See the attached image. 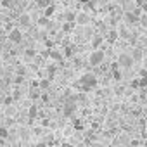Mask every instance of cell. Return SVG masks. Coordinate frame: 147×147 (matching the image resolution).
<instances>
[{
	"instance_id": "cell-8",
	"label": "cell",
	"mask_w": 147,
	"mask_h": 147,
	"mask_svg": "<svg viewBox=\"0 0 147 147\" xmlns=\"http://www.w3.org/2000/svg\"><path fill=\"white\" fill-rule=\"evenodd\" d=\"M30 23H31V19H30V16H28V14H23V16H19V24H21V26L28 28V26H30Z\"/></svg>"
},
{
	"instance_id": "cell-12",
	"label": "cell",
	"mask_w": 147,
	"mask_h": 147,
	"mask_svg": "<svg viewBox=\"0 0 147 147\" xmlns=\"http://www.w3.org/2000/svg\"><path fill=\"white\" fill-rule=\"evenodd\" d=\"M75 21H76V23H80V24H87V23H88V16H87V14H80Z\"/></svg>"
},
{
	"instance_id": "cell-33",
	"label": "cell",
	"mask_w": 147,
	"mask_h": 147,
	"mask_svg": "<svg viewBox=\"0 0 147 147\" xmlns=\"http://www.w3.org/2000/svg\"><path fill=\"white\" fill-rule=\"evenodd\" d=\"M45 145H47V144H45V142H38V144H36V145H35V147H45Z\"/></svg>"
},
{
	"instance_id": "cell-30",
	"label": "cell",
	"mask_w": 147,
	"mask_h": 147,
	"mask_svg": "<svg viewBox=\"0 0 147 147\" xmlns=\"http://www.w3.org/2000/svg\"><path fill=\"white\" fill-rule=\"evenodd\" d=\"M4 104H5V106H9V104H12V97H5V100H4Z\"/></svg>"
},
{
	"instance_id": "cell-9",
	"label": "cell",
	"mask_w": 147,
	"mask_h": 147,
	"mask_svg": "<svg viewBox=\"0 0 147 147\" xmlns=\"http://www.w3.org/2000/svg\"><path fill=\"white\" fill-rule=\"evenodd\" d=\"M102 42H104V38H102L100 35H95V36H94V40H92V47H94V49L97 50V49H99V47L102 45Z\"/></svg>"
},
{
	"instance_id": "cell-35",
	"label": "cell",
	"mask_w": 147,
	"mask_h": 147,
	"mask_svg": "<svg viewBox=\"0 0 147 147\" xmlns=\"http://www.w3.org/2000/svg\"><path fill=\"white\" fill-rule=\"evenodd\" d=\"M80 2H82V4H90L92 0H80Z\"/></svg>"
},
{
	"instance_id": "cell-21",
	"label": "cell",
	"mask_w": 147,
	"mask_h": 147,
	"mask_svg": "<svg viewBox=\"0 0 147 147\" xmlns=\"http://www.w3.org/2000/svg\"><path fill=\"white\" fill-rule=\"evenodd\" d=\"M49 85H50V82H49V80H42V82H40V88H42V90L49 88Z\"/></svg>"
},
{
	"instance_id": "cell-32",
	"label": "cell",
	"mask_w": 147,
	"mask_h": 147,
	"mask_svg": "<svg viewBox=\"0 0 147 147\" xmlns=\"http://www.w3.org/2000/svg\"><path fill=\"white\" fill-rule=\"evenodd\" d=\"M40 99H42L43 102H47V100H49V95H47V94H42V95H40Z\"/></svg>"
},
{
	"instance_id": "cell-38",
	"label": "cell",
	"mask_w": 147,
	"mask_h": 147,
	"mask_svg": "<svg viewBox=\"0 0 147 147\" xmlns=\"http://www.w3.org/2000/svg\"><path fill=\"white\" fill-rule=\"evenodd\" d=\"M0 144H4V140H2V138H0Z\"/></svg>"
},
{
	"instance_id": "cell-20",
	"label": "cell",
	"mask_w": 147,
	"mask_h": 147,
	"mask_svg": "<svg viewBox=\"0 0 147 147\" xmlns=\"http://www.w3.org/2000/svg\"><path fill=\"white\" fill-rule=\"evenodd\" d=\"M24 55H26V57H35V55H36V52H35L33 49H26V52H24Z\"/></svg>"
},
{
	"instance_id": "cell-37",
	"label": "cell",
	"mask_w": 147,
	"mask_h": 147,
	"mask_svg": "<svg viewBox=\"0 0 147 147\" xmlns=\"http://www.w3.org/2000/svg\"><path fill=\"white\" fill-rule=\"evenodd\" d=\"M12 2H21V0H12Z\"/></svg>"
},
{
	"instance_id": "cell-19",
	"label": "cell",
	"mask_w": 147,
	"mask_h": 147,
	"mask_svg": "<svg viewBox=\"0 0 147 147\" xmlns=\"http://www.w3.org/2000/svg\"><path fill=\"white\" fill-rule=\"evenodd\" d=\"M0 4H2V7H7L9 9V7H12L14 2H12V0H0Z\"/></svg>"
},
{
	"instance_id": "cell-5",
	"label": "cell",
	"mask_w": 147,
	"mask_h": 147,
	"mask_svg": "<svg viewBox=\"0 0 147 147\" xmlns=\"http://www.w3.org/2000/svg\"><path fill=\"white\" fill-rule=\"evenodd\" d=\"M118 66H121V67H131L133 66V59H131V55L130 54H119V57H118Z\"/></svg>"
},
{
	"instance_id": "cell-39",
	"label": "cell",
	"mask_w": 147,
	"mask_h": 147,
	"mask_svg": "<svg viewBox=\"0 0 147 147\" xmlns=\"http://www.w3.org/2000/svg\"><path fill=\"white\" fill-rule=\"evenodd\" d=\"M131 147H140V145H131Z\"/></svg>"
},
{
	"instance_id": "cell-10",
	"label": "cell",
	"mask_w": 147,
	"mask_h": 147,
	"mask_svg": "<svg viewBox=\"0 0 147 147\" xmlns=\"http://www.w3.org/2000/svg\"><path fill=\"white\" fill-rule=\"evenodd\" d=\"M36 114H38V107H36V106H30V109H28V116H30V119H35Z\"/></svg>"
},
{
	"instance_id": "cell-4",
	"label": "cell",
	"mask_w": 147,
	"mask_h": 147,
	"mask_svg": "<svg viewBox=\"0 0 147 147\" xmlns=\"http://www.w3.org/2000/svg\"><path fill=\"white\" fill-rule=\"evenodd\" d=\"M7 38H9V42H12V43H21V42H23V31H21L19 28H14V30L9 31Z\"/></svg>"
},
{
	"instance_id": "cell-31",
	"label": "cell",
	"mask_w": 147,
	"mask_h": 147,
	"mask_svg": "<svg viewBox=\"0 0 147 147\" xmlns=\"http://www.w3.org/2000/svg\"><path fill=\"white\" fill-rule=\"evenodd\" d=\"M140 9H142L144 12H147V2H142V4H140Z\"/></svg>"
},
{
	"instance_id": "cell-25",
	"label": "cell",
	"mask_w": 147,
	"mask_h": 147,
	"mask_svg": "<svg viewBox=\"0 0 147 147\" xmlns=\"http://www.w3.org/2000/svg\"><path fill=\"white\" fill-rule=\"evenodd\" d=\"M38 5H40V7H43V9H45V7H49V5H50V0H42V2H40V4H38Z\"/></svg>"
},
{
	"instance_id": "cell-18",
	"label": "cell",
	"mask_w": 147,
	"mask_h": 147,
	"mask_svg": "<svg viewBox=\"0 0 147 147\" xmlns=\"http://www.w3.org/2000/svg\"><path fill=\"white\" fill-rule=\"evenodd\" d=\"M73 126H75V130H83L85 128L82 119H75V121H73Z\"/></svg>"
},
{
	"instance_id": "cell-27",
	"label": "cell",
	"mask_w": 147,
	"mask_h": 147,
	"mask_svg": "<svg viewBox=\"0 0 147 147\" xmlns=\"http://www.w3.org/2000/svg\"><path fill=\"white\" fill-rule=\"evenodd\" d=\"M18 76H24V67H23V66L18 67Z\"/></svg>"
},
{
	"instance_id": "cell-23",
	"label": "cell",
	"mask_w": 147,
	"mask_h": 147,
	"mask_svg": "<svg viewBox=\"0 0 147 147\" xmlns=\"http://www.w3.org/2000/svg\"><path fill=\"white\" fill-rule=\"evenodd\" d=\"M113 78H114L116 82H119V80H121V73H119V69H116V71H113Z\"/></svg>"
},
{
	"instance_id": "cell-24",
	"label": "cell",
	"mask_w": 147,
	"mask_h": 147,
	"mask_svg": "<svg viewBox=\"0 0 147 147\" xmlns=\"http://www.w3.org/2000/svg\"><path fill=\"white\" fill-rule=\"evenodd\" d=\"M130 87H131V88H135V90H138V78L131 80V82H130Z\"/></svg>"
},
{
	"instance_id": "cell-11",
	"label": "cell",
	"mask_w": 147,
	"mask_h": 147,
	"mask_svg": "<svg viewBox=\"0 0 147 147\" xmlns=\"http://www.w3.org/2000/svg\"><path fill=\"white\" fill-rule=\"evenodd\" d=\"M54 12H55V7H54V5H49V7H45V11H43V18H50Z\"/></svg>"
},
{
	"instance_id": "cell-36",
	"label": "cell",
	"mask_w": 147,
	"mask_h": 147,
	"mask_svg": "<svg viewBox=\"0 0 147 147\" xmlns=\"http://www.w3.org/2000/svg\"><path fill=\"white\" fill-rule=\"evenodd\" d=\"M33 2H36V4H40V2H42V0H33Z\"/></svg>"
},
{
	"instance_id": "cell-14",
	"label": "cell",
	"mask_w": 147,
	"mask_h": 147,
	"mask_svg": "<svg viewBox=\"0 0 147 147\" xmlns=\"http://www.w3.org/2000/svg\"><path fill=\"white\" fill-rule=\"evenodd\" d=\"M73 28H75V23H69V21H66V23L62 24V31H66V33H69Z\"/></svg>"
},
{
	"instance_id": "cell-28",
	"label": "cell",
	"mask_w": 147,
	"mask_h": 147,
	"mask_svg": "<svg viewBox=\"0 0 147 147\" xmlns=\"http://www.w3.org/2000/svg\"><path fill=\"white\" fill-rule=\"evenodd\" d=\"M138 23H142V26H147V16H144L142 19H138Z\"/></svg>"
},
{
	"instance_id": "cell-22",
	"label": "cell",
	"mask_w": 147,
	"mask_h": 147,
	"mask_svg": "<svg viewBox=\"0 0 147 147\" xmlns=\"http://www.w3.org/2000/svg\"><path fill=\"white\" fill-rule=\"evenodd\" d=\"M66 19H67L69 23H75V19H76V16H75V14H73V12H67V14H66Z\"/></svg>"
},
{
	"instance_id": "cell-6",
	"label": "cell",
	"mask_w": 147,
	"mask_h": 147,
	"mask_svg": "<svg viewBox=\"0 0 147 147\" xmlns=\"http://www.w3.org/2000/svg\"><path fill=\"white\" fill-rule=\"evenodd\" d=\"M138 19H140V18H138V16H135L133 12H126V14H125V21H126L128 24H137V23H138Z\"/></svg>"
},
{
	"instance_id": "cell-15",
	"label": "cell",
	"mask_w": 147,
	"mask_h": 147,
	"mask_svg": "<svg viewBox=\"0 0 147 147\" xmlns=\"http://www.w3.org/2000/svg\"><path fill=\"white\" fill-rule=\"evenodd\" d=\"M7 137H9V130H7V126H0V138L5 140Z\"/></svg>"
},
{
	"instance_id": "cell-7",
	"label": "cell",
	"mask_w": 147,
	"mask_h": 147,
	"mask_svg": "<svg viewBox=\"0 0 147 147\" xmlns=\"http://www.w3.org/2000/svg\"><path fill=\"white\" fill-rule=\"evenodd\" d=\"M130 55H131V59H133V62H135V61H140V59H142L144 52H142V49H138V47H137V49H133V52H131Z\"/></svg>"
},
{
	"instance_id": "cell-13",
	"label": "cell",
	"mask_w": 147,
	"mask_h": 147,
	"mask_svg": "<svg viewBox=\"0 0 147 147\" xmlns=\"http://www.w3.org/2000/svg\"><path fill=\"white\" fill-rule=\"evenodd\" d=\"M47 71H49V78H47V80L50 82V80L54 78V75H55V71H57V67H55V66L52 64V66H49V67H47Z\"/></svg>"
},
{
	"instance_id": "cell-16",
	"label": "cell",
	"mask_w": 147,
	"mask_h": 147,
	"mask_svg": "<svg viewBox=\"0 0 147 147\" xmlns=\"http://www.w3.org/2000/svg\"><path fill=\"white\" fill-rule=\"evenodd\" d=\"M107 40H109V42H116V40H118V31H116V30H111L109 35H107Z\"/></svg>"
},
{
	"instance_id": "cell-34",
	"label": "cell",
	"mask_w": 147,
	"mask_h": 147,
	"mask_svg": "<svg viewBox=\"0 0 147 147\" xmlns=\"http://www.w3.org/2000/svg\"><path fill=\"white\" fill-rule=\"evenodd\" d=\"M31 97H33V99H36V97H38V92H36V90H35V92H31Z\"/></svg>"
},
{
	"instance_id": "cell-1",
	"label": "cell",
	"mask_w": 147,
	"mask_h": 147,
	"mask_svg": "<svg viewBox=\"0 0 147 147\" xmlns=\"http://www.w3.org/2000/svg\"><path fill=\"white\" fill-rule=\"evenodd\" d=\"M97 85H99V80H97L95 75H92V73H85V75L80 78V82L76 83V87L82 88L83 92H90V90H94Z\"/></svg>"
},
{
	"instance_id": "cell-17",
	"label": "cell",
	"mask_w": 147,
	"mask_h": 147,
	"mask_svg": "<svg viewBox=\"0 0 147 147\" xmlns=\"http://www.w3.org/2000/svg\"><path fill=\"white\" fill-rule=\"evenodd\" d=\"M49 55L54 59V61H62V55H61V52H55V50H50L49 52Z\"/></svg>"
},
{
	"instance_id": "cell-2",
	"label": "cell",
	"mask_w": 147,
	"mask_h": 147,
	"mask_svg": "<svg viewBox=\"0 0 147 147\" xmlns=\"http://www.w3.org/2000/svg\"><path fill=\"white\" fill-rule=\"evenodd\" d=\"M104 57H106L104 50L97 49V50H94V52L90 54V57H88V62H90V66H100V64L104 62Z\"/></svg>"
},
{
	"instance_id": "cell-40",
	"label": "cell",
	"mask_w": 147,
	"mask_h": 147,
	"mask_svg": "<svg viewBox=\"0 0 147 147\" xmlns=\"http://www.w3.org/2000/svg\"><path fill=\"white\" fill-rule=\"evenodd\" d=\"M142 2H147V0H142Z\"/></svg>"
},
{
	"instance_id": "cell-29",
	"label": "cell",
	"mask_w": 147,
	"mask_h": 147,
	"mask_svg": "<svg viewBox=\"0 0 147 147\" xmlns=\"http://www.w3.org/2000/svg\"><path fill=\"white\" fill-rule=\"evenodd\" d=\"M5 30H9V31H11V30H14V24H12V23L9 21V23L5 24Z\"/></svg>"
},
{
	"instance_id": "cell-26",
	"label": "cell",
	"mask_w": 147,
	"mask_h": 147,
	"mask_svg": "<svg viewBox=\"0 0 147 147\" xmlns=\"http://www.w3.org/2000/svg\"><path fill=\"white\" fill-rule=\"evenodd\" d=\"M64 55H66V57H71V55H73V49H71V47H67V49H66V52H64Z\"/></svg>"
},
{
	"instance_id": "cell-3",
	"label": "cell",
	"mask_w": 147,
	"mask_h": 147,
	"mask_svg": "<svg viewBox=\"0 0 147 147\" xmlns=\"http://www.w3.org/2000/svg\"><path fill=\"white\" fill-rule=\"evenodd\" d=\"M75 113H76V102H75V99H69V100L64 104V107H62V114H64L66 118H71Z\"/></svg>"
}]
</instances>
